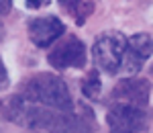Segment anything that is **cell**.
Listing matches in <instances>:
<instances>
[{
    "label": "cell",
    "instance_id": "obj_14",
    "mask_svg": "<svg viewBox=\"0 0 153 133\" xmlns=\"http://www.w3.org/2000/svg\"><path fill=\"white\" fill-rule=\"evenodd\" d=\"M2 37H4V25H2V21H0V41H2Z\"/></svg>",
    "mask_w": 153,
    "mask_h": 133
},
{
    "label": "cell",
    "instance_id": "obj_11",
    "mask_svg": "<svg viewBox=\"0 0 153 133\" xmlns=\"http://www.w3.org/2000/svg\"><path fill=\"white\" fill-rule=\"evenodd\" d=\"M8 86H10L8 70H6V66H4V60H2V55H0V92H2V90H6Z\"/></svg>",
    "mask_w": 153,
    "mask_h": 133
},
{
    "label": "cell",
    "instance_id": "obj_7",
    "mask_svg": "<svg viewBox=\"0 0 153 133\" xmlns=\"http://www.w3.org/2000/svg\"><path fill=\"white\" fill-rule=\"evenodd\" d=\"M94 131H96L94 113L88 107H80V111H71V113H59L57 111L47 133H94Z\"/></svg>",
    "mask_w": 153,
    "mask_h": 133
},
{
    "label": "cell",
    "instance_id": "obj_9",
    "mask_svg": "<svg viewBox=\"0 0 153 133\" xmlns=\"http://www.w3.org/2000/svg\"><path fill=\"white\" fill-rule=\"evenodd\" d=\"M80 90L86 98L90 100H98L100 92H102V80H100V72L98 70H90L82 78V84H80Z\"/></svg>",
    "mask_w": 153,
    "mask_h": 133
},
{
    "label": "cell",
    "instance_id": "obj_3",
    "mask_svg": "<svg viewBox=\"0 0 153 133\" xmlns=\"http://www.w3.org/2000/svg\"><path fill=\"white\" fill-rule=\"evenodd\" d=\"M88 61V49L80 37L68 35L47 53V64L53 70H82Z\"/></svg>",
    "mask_w": 153,
    "mask_h": 133
},
{
    "label": "cell",
    "instance_id": "obj_10",
    "mask_svg": "<svg viewBox=\"0 0 153 133\" xmlns=\"http://www.w3.org/2000/svg\"><path fill=\"white\" fill-rule=\"evenodd\" d=\"M129 47L141 58L143 61H147L151 58V35L149 33H135L129 37Z\"/></svg>",
    "mask_w": 153,
    "mask_h": 133
},
{
    "label": "cell",
    "instance_id": "obj_4",
    "mask_svg": "<svg viewBox=\"0 0 153 133\" xmlns=\"http://www.w3.org/2000/svg\"><path fill=\"white\" fill-rule=\"evenodd\" d=\"M106 123L110 133H143L149 127V117L145 109L114 102L106 113Z\"/></svg>",
    "mask_w": 153,
    "mask_h": 133
},
{
    "label": "cell",
    "instance_id": "obj_13",
    "mask_svg": "<svg viewBox=\"0 0 153 133\" xmlns=\"http://www.w3.org/2000/svg\"><path fill=\"white\" fill-rule=\"evenodd\" d=\"M10 8H12V2H10V0H0V16L8 14Z\"/></svg>",
    "mask_w": 153,
    "mask_h": 133
},
{
    "label": "cell",
    "instance_id": "obj_12",
    "mask_svg": "<svg viewBox=\"0 0 153 133\" xmlns=\"http://www.w3.org/2000/svg\"><path fill=\"white\" fill-rule=\"evenodd\" d=\"M45 4H49V0H29V2H27V8L37 10V8H41V6H45Z\"/></svg>",
    "mask_w": 153,
    "mask_h": 133
},
{
    "label": "cell",
    "instance_id": "obj_6",
    "mask_svg": "<svg viewBox=\"0 0 153 133\" xmlns=\"http://www.w3.org/2000/svg\"><path fill=\"white\" fill-rule=\"evenodd\" d=\"M27 33L29 39L35 43L37 47L45 49L49 47L53 41H57L59 37L65 33V25L63 21L55 16V14H47V16H35L27 23Z\"/></svg>",
    "mask_w": 153,
    "mask_h": 133
},
{
    "label": "cell",
    "instance_id": "obj_8",
    "mask_svg": "<svg viewBox=\"0 0 153 133\" xmlns=\"http://www.w3.org/2000/svg\"><path fill=\"white\" fill-rule=\"evenodd\" d=\"M59 6L70 16H74L76 25H84L86 19L96 10V2H92V0H82V2L80 0H61Z\"/></svg>",
    "mask_w": 153,
    "mask_h": 133
},
{
    "label": "cell",
    "instance_id": "obj_1",
    "mask_svg": "<svg viewBox=\"0 0 153 133\" xmlns=\"http://www.w3.org/2000/svg\"><path fill=\"white\" fill-rule=\"evenodd\" d=\"M25 100L45 107L51 111H59V113H71L76 111V102L71 98V92L65 80L51 72H41L35 74L33 78L23 82V90L19 92Z\"/></svg>",
    "mask_w": 153,
    "mask_h": 133
},
{
    "label": "cell",
    "instance_id": "obj_2",
    "mask_svg": "<svg viewBox=\"0 0 153 133\" xmlns=\"http://www.w3.org/2000/svg\"><path fill=\"white\" fill-rule=\"evenodd\" d=\"M127 39L129 37L120 31H102L100 35H96L94 45H92L94 70H102L110 76H117L123 70Z\"/></svg>",
    "mask_w": 153,
    "mask_h": 133
},
{
    "label": "cell",
    "instance_id": "obj_5",
    "mask_svg": "<svg viewBox=\"0 0 153 133\" xmlns=\"http://www.w3.org/2000/svg\"><path fill=\"white\" fill-rule=\"evenodd\" d=\"M149 96H151V84L145 78H125L114 86L110 94L117 105H129L137 109H145Z\"/></svg>",
    "mask_w": 153,
    "mask_h": 133
}]
</instances>
